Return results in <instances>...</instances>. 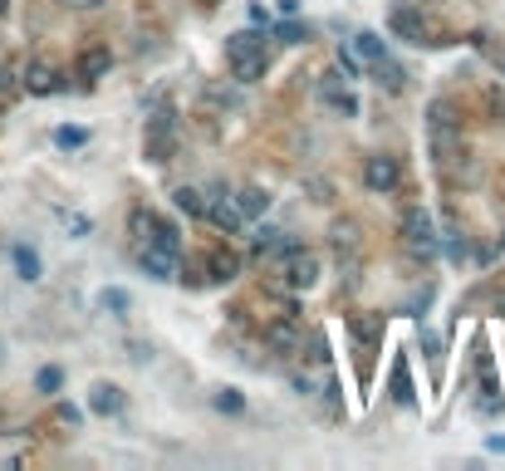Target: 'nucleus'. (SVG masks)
Returning a JSON list of instances; mask_svg holds the SVG:
<instances>
[{"instance_id":"1","label":"nucleus","mask_w":505,"mask_h":471,"mask_svg":"<svg viewBox=\"0 0 505 471\" xmlns=\"http://www.w3.org/2000/svg\"><path fill=\"white\" fill-rule=\"evenodd\" d=\"M143 157L152 167H167L177 157V113L157 109L152 118H147V133H143Z\"/></svg>"},{"instance_id":"2","label":"nucleus","mask_w":505,"mask_h":471,"mask_svg":"<svg viewBox=\"0 0 505 471\" xmlns=\"http://www.w3.org/2000/svg\"><path fill=\"white\" fill-rule=\"evenodd\" d=\"M403 246L413 250L417 260H432L437 250H441L437 226H432V216H427L422 206H407V212H403Z\"/></svg>"},{"instance_id":"3","label":"nucleus","mask_w":505,"mask_h":471,"mask_svg":"<svg viewBox=\"0 0 505 471\" xmlns=\"http://www.w3.org/2000/svg\"><path fill=\"white\" fill-rule=\"evenodd\" d=\"M363 187L373 196H393L397 187H403V167H397V157H387V153H373L363 162Z\"/></svg>"},{"instance_id":"4","label":"nucleus","mask_w":505,"mask_h":471,"mask_svg":"<svg viewBox=\"0 0 505 471\" xmlns=\"http://www.w3.org/2000/svg\"><path fill=\"white\" fill-rule=\"evenodd\" d=\"M250 250H256V260H266V266H285L294 250H300V240H290L285 231H275V226H260Z\"/></svg>"},{"instance_id":"5","label":"nucleus","mask_w":505,"mask_h":471,"mask_svg":"<svg viewBox=\"0 0 505 471\" xmlns=\"http://www.w3.org/2000/svg\"><path fill=\"white\" fill-rule=\"evenodd\" d=\"M387 30H393L397 39H407V45H432V25L422 20V10L397 5L393 15H387Z\"/></svg>"},{"instance_id":"6","label":"nucleus","mask_w":505,"mask_h":471,"mask_svg":"<svg viewBox=\"0 0 505 471\" xmlns=\"http://www.w3.org/2000/svg\"><path fill=\"white\" fill-rule=\"evenodd\" d=\"M25 89L35 93V99H49V93L65 89V74H59L49 59H30V65H25Z\"/></svg>"},{"instance_id":"7","label":"nucleus","mask_w":505,"mask_h":471,"mask_svg":"<svg viewBox=\"0 0 505 471\" xmlns=\"http://www.w3.org/2000/svg\"><path fill=\"white\" fill-rule=\"evenodd\" d=\"M285 285L290 290H314V285H319V260H314L304 246L285 260Z\"/></svg>"},{"instance_id":"8","label":"nucleus","mask_w":505,"mask_h":471,"mask_svg":"<svg viewBox=\"0 0 505 471\" xmlns=\"http://www.w3.org/2000/svg\"><path fill=\"white\" fill-rule=\"evenodd\" d=\"M138 266L147 280H177V250H162V246H147L138 250Z\"/></svg>"},{"instance_id":"9","label":"nucleus","mask_w":505,"mask_h":471,"mask_svg":"<svg viewBox=\"0 0 505 471\" xmlns=\"http://www.w3.org/2000/svg\"><path fill=\"white\" fill-rule=\"evenodd\" d=\"M206 222H212L216 231L236 236L240 226H246V216H240V206H236V202H226V196H206Z\"/></svg>"},{"instance_id":"10","label":"nucleus","mask_w":505,"mask_h":471,"mask_svg":"<svg viewBox=\"0 0 505 471\" xmlns=\"http://www.w3.org/2000/svg\"><path fill=\"white\" fill-rule=\"evenodd\" d=\"M113 69V55H109V45H89L79 55V65H74V74H79L83 83H99L103 74Z\"/></svg>"},{"instance_id":"11","label":"nucleus","mask_w":505,"mask_h":471,"mask_svg":"<svg viewBox=\"0 0 505 471\" xmlns=\"http://www.w3.org/2000/svg\"><path fill=\"white\" fill-rule=\"evenodd\" d=\"M319 93H324V103H329V109L339 113V118H359V93L339 89V74H324Z\"/></svg>"},{"instance_id":"12","label":"nucleus","mask_w":505,"mask_h":471,"mask_svg":"<svg viewBox=\"0 0 505 471\" xmlns=\"http://www.w3.org/2000/svg\"><path fill=\"white\" fill-rule=\"evenodd\" d=\"M226 59L236 65V59H266V35H256V30H236V35H226Z\"/></svg>"},{"instance_id":"13","label":"nucleus","mask_w":505,"mask_h":471,"mask_svg":"<svg viewBox=\"0 0 505 471\" xmlns=\"http://www.w3.org/2000/svg\"><path fill=\"white\" fill-rule=\"evenodd\" d=\"M240 275V256L236 250H212V256H206V280H216V285H231V280Z\"/></svg>"},{"instance_id":"14","label":"nucleus","mask_w":505,"mask_h":471,"mask_svg":"<svg viewBox=\"0 0 505 471\" xmlns=\"http://www.w3.org/2000/svg\"><path fill=\"white\" fill-rule=\"evenodd\" d=\"M89 407H93L99 417H118V413H123V388H113V383H93Z\"/></svg>"},{"instance_id":"15","label":"nucleus","mask_w":505,"mask_h":471,"mask_svg":"<svg viewBox=\"0 0 505 471\" xmlns=\"http://www.w3.org/2000/svg\"><path fill=\"white\" fill-rule=\"evenodd\" d=\"M300 329H294V324H266V349H275L280 359H285V353H294L300 349Z\"/></svg>"},{"instance_id":"16","label":"nucleus","mask_w":505,"mask_h":471,"mask_svg":"<svg viewBox=\"0 0 505 471\" xmlns=\"http://www.w3.org/2000/svg\"><path fill=\"white\" fill-rule=\"evenodd\" d=\"M236 206H240V216H246V222H250V216H266L270 212V192L250 182V187H240V192H236Z\"/></svg>"},{"instance_id":"17","label":"nucleus","mask_w":505,"mask_h":471,"mask_svg":"<svg viewBox=\"0 0 505 471\" xmlns=\"http://www.w3.org/2000/svg\"><path fill=\"white\" fill-rule=\"evenodd\" d=\"M353 55H359L363 65H378V59H387V39L373 35V30H359V35H353Z\"/></svg>"},{"instance_id":"18","label":"nucleus","mask_w":505,"mask_h":471,"mask_svg":"<svg viewBox=\"0 0 505 471\" xmlns=\"http://www.w3.org/2000/svg\"><path fill=\"white\" fill-rule=\"evenodd\" d=\"M373 74H378V83H383L387 93H403V83H407V74L393 65V59H378V65H373Z\"/></svg>"},{"instance_id":"19","label":"nucleus","mask_w":505,"mask_h":471,"mask_svg":"<svg viewBox=\"0 0 505 471\" xmlns=\"http://www.w3.org/2000/svg\"><path fill=\"white\" fill-rule=\"evenodd\" d=\"M177 212H187V216H206V196L196 192V187H177Z\"/></svg>"},{"instance_id":"20","label":"nucleus","mask_w":505,"mask_h":471,"mask_svg":"<svg viewBox=\"0 0 505 471\" xmlns=\"http://www.w3.org/2000/svg\"><path fill=\"white\" fill-rule=\"evenodd\" d=\"M427 113H432V118H427V128H432V133H461V123L451 118V103H441V99H437Z\"/></svg>"},{"instance_id":"21","label":"nucleus","mask_w":505,"mask_h":471,"mask_svg":"<svg viewBox=\"0 0 505 471\" xmlns=\"http://www.w3.org/2000/svg\"><path fill=\"white\" fill-rule=\"evenodd\" d=\"M290 383H294V393H304V397H309V393H319V388L329 393V379H324V373H314V369H300Z\"/></svg>"},{"instance_id":"22","label":"nucleus","mask_w":505,"mask_h":471,"mask_svg":"<svg viewBox=\"0 0 505 471\" xmlns=\"http://www.w3.org/2000/svg\"><path fill=\"white\" fill-rule=\"evenodd\" d=\"M10 256H15V270H20V280H39V256H35L30 246H15Z\"/></svg>"},{"instance_id":"23","label":"nucleus","mask_w":505,"mask_h":471,"mask_svg":"<svg viewBox=\"0 0 505 471\" xmlns=\"http://www.w3.org/2000/svg\"><path fill=\"white\" fill-rule=\"evenodd\" d=\"M349 329H353V339H359V344H373L378 334H383V319H368V314H353V319H349Z\"/></svg>"},{"instance_id":"24","label":"nucleus","mask_w":505,"mask_h":471,"mask_svg":"<svg viewBox=\"0 0 505 471\" xmlns=\"http://www.w3.org/2000/svg\"><path fill=\"white\" fill-rule=\"evenodd\" d=\"M334 246H339V256H344V250L353 256V250H359V226H353V222H339V226H334Z\"/></svg>"},{"instance_id":"25","label":"nucleus","mask_w":505,"mask_h":471,"mask_svg":"<svg viewBox=\"0 0 505 471\" xmlns=\"http://www.w3.org/2000/svg\"><path fill=\"white\" fill-rule=\"evenodd\" d=\"M231 74H236L240 83H256L260 74H266V59H236V65H231Z\"/></svg>"},{"instance_id":"26","label":"nucleus","mask_w":505,"mask_h":471,"mask_svg":"<svg viewBox=\"0 0 505 471\" xmlns=\"http://www.w3.org/2000/svg\"><path fill=\"white\" fill-rule=\"evenodd\" d=\"M99 305H103V310H113V314H128V310H133V300H128V290H103Z\"/></svg>"},{"instance_id":"27","label":"nucleus","mask_w":505,"mask_h":471,"mask_svg":"<svg viewBox=\"0 0 505 471\" xmlns=\"http://www.w3.org/2000/svg\"><path fill=\"white\" fill-rule=\"evenodd\" d=\"M55 143L69 153V148H83V143H89V133H83V128H59V133H55Z\"/></svg>"},{"instance_id":"28","label":"nucleus","mask_w":505,"mask_h":471,"mask_svg":"<svg viewBox=\"0 0 505 471\" xmlns=\"http://www.w3.org/2000/svg\"><path fill=\"white\" fill-rule=\"evenodd\" d=\"M216 407H221V413H240V407H246V397H240L236 388H221L216 393Z\"/></svg>"},{"instance_id":"29","label":"nucleus","mask_w":505,"mask_h":471,"mask_svg":"<svg viewBox=\"0 0 505 471\" xmlns=\"http://www.w3.org/2000/svg\"><path fill=\"white\" fill-rule=\"evenodd\" d=\"M59 383H65V379H59V369H39L35 388H39V393H59Z\"/></svg>"},{"instance_id":"30","label":"nucleus","mask_w":505,"mask_h":471,"mask_svg":"<svg viewBox=\"0 0 505 471\" xmlns=\"http://www.w3.org/2000/svg\"><path fill=\"white\" fill-rule=\"evenodd\" d=\"M65 226H69L74 236H89V231H93V222H89L83 212H69V216H65Z\"/></svg>"},{"instance_id":"31","label":"nucleus","mask_w":505,"mask_h":471,"mask_svg":"<svg viewBox=\"0 0 505 471\" xmlns=\"http://www.w3.org/2000/svg\"><path fill=\"white\" fill-rule=\"evenodd\" d=\"M280 39H285V45H304L309 30H304V25H280Z\"/></svg>"},{"instance_id":"32","label":"nucleus","mask_w":505,"mask_h":471,"mask_svg":"<svg viewBox=\"0 0 505 471\" xmlns=\"http://www.w3.org/2000/svg\"><path fill=\"white\" fill-rule=\"evenodd\" d=\"M422 349H427V359H432V369L441 363V344H437V334H422Z\"/></svg>"},{"instance_id":"33","label":"nucleus","mask_w":505,"mask_h":471,"mask_svg":"<svg viewBox=\"0 0 505 471\" xmlns=\"http://www.w3.org/2000/svg\"><path fill=\"white\" fill-rule=\"evenodd\" d=\"M491 65H496V74L505 79V45H491Z\"/></svg>"},{"instance_id":"34","label":"nucleus","mask_w":505,"mask_h":471,"mask_svg":"<svg viewBox=\"0 0 505 471\" xmlns=\"http://www.w3.org/2000/svg\"><path fill=\"white\" fill-rule=\"evenodd\" d=\"M280 15H300V0H280Z\"/></svg>"},{"instance_id":"35","label":"nucleus","mask_w":505,"mask_h":471,"mask_svg":"<svg viewBox=\"0 0 505 471\" xmlns=\"http://www.w3.org/2000/svg\"><path fill=\"white\" fill-rule=\"evenodd\" d=\"M74 10H93V5H103V0H69Z\"/></svg>"},{"instance_id":"36","label":"nucleus","mask_w":505,"mask_h":471,"mask_svg":"<svg viewBox=\"0 0 505 471\" xmlns=\"http://www.w3.org/2000/svg\"><path fill=\"white\" fill-rule=\"evenodd\" d=\"M496 314H501V319H505V290H501V300H496Z\"/></svg>"},{"instance_id":"37","label":"nucleus","mask_w":505,"mask_h":471,"mask_svg":"<svg viewBox=\"0 0 505 471\" xmlns=\"http://www.w3.org/2000/svg\"><path fill=\"white\" fill-rule=\"evenodd\" d=\"M0 15H5V0H0Z\"/></svg>"},{"instance_id":"38","label":"nucleus","mask_w":505,"mask_h":471,"mask_svg":"<svg viewBox=\"0 0 505 471\" xmlns=\"http://www.w3.org/2000/svg\"><path fill=\"white\" fill-rule=\"evenodd\" d=\"M202 5H216V0H202Z\"/></svg>"},{"instance_id":"39","label":"nucleus","mask_w":505,"mask_h":471,"mask_svg":"<svg viewBox=\"0 0 505 471\" xmlns=\"http://www.w3.org/2000/svg\"><path fill=\"white\" fill-rule=\"evenodd\" d=\"M501 250H505V236H501Z\"/></svg>"}]
</instances>
